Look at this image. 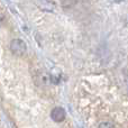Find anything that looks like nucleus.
Segmentation results:
<instances>
[{"mask_svg": "<svg viewBox=\"0 0 128 128\" xmlns=\"http://www.w3.org/2000/svg\"><path fill=\"white\" fill-rule=\"evenodd\" d=\"M51 118L55 122H61L65 119V110L61 107H56L52 110L51 112Z\"/></svg>", "mask_w": 128, "mask_h": 128, "instance_id": "2", "label": "nucleus"}, {"mask_svg": "<svg viewBox=\"0 0 128 128\" xmlns=\"http://www.w3.org/2000/svg\"><path fill=\"white\" fill-rule=\"evenodd\" d=\"M98 128H115V126H114V124H111L109 122H104L99 125Z\"/></svg>", "mask_w": 128, "mask_h": 128, "instance_id": "3", "label": "nucleus"}, {"mask_svg": "<svg viewBox=\"0 0 128 128\" xmlns=\"http://www.w3.org/2000/svg\"><path fill=\"white\" fill-rule=\"evenodd\" d=\"M10 50L15 55L22 56L26 53V44L22 40H14L10 43Z\"/></svg>", "mask_w": 128, "mask_h": 128, "instance_id": "1", "label": "nucleus"}]
</instances>
